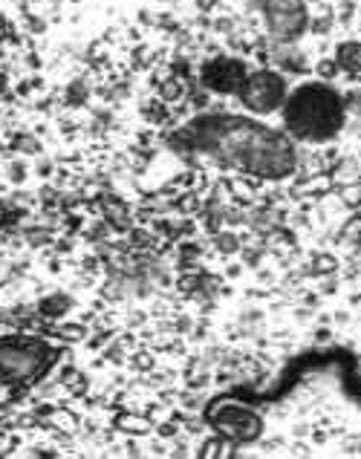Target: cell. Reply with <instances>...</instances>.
<instances>
[{
    "instance_id": "obj_1",
    "label": "cell",
    "mask_w": 361,
    "mask_h": 459,
    "mask_svg": "<svg viewBox=\"0 0 361 459\" xmlns=\"http://www.w3.org/2000/svg\"><path fill=\"white\" fill-rule=\"evenodd\" d=\"M176 145L223 168L266 179L292 174L298 162L289 134L257 122L252 116H200L179 130Z\"/></svg>"
},
{
    "instance_id": "obj_2",
    "label": "cell",
    "mask_w": 361,
    "mask_h": 459,
    "mask_svg": "<svg viewBox=\"0 0 361 459\" xmlns=\"http://www.w3.org/2000/svg\"><path fill=\"white\" fill-rule=\"evenodd\" d=\"M283 125L289 139L327 142L344 127V101L330 84L309 82L295 87L283 101Z\"/></svg>"
},
{
    "instance_id": "obj_3",
    "label": "cell",
    "mask_w": 361,
    "mask_h": 459,
    "mask_svg": "<svg viewBox=\"0 0 361 459\" xmlns=\"http://www.w3.org/2000/svg\"><path fill=\"white\" fill-rule=\"evenodd\" d=\"M237 99L243 101V108H246L249 113H257V116L275 113L283 108V101H287V82H283V78L272 70L249 73L246 84L240 87Z\"/></svg>"
},
{
    "instance_id": "obj_4",
    "label": "cell",
    "mask_w": 361,
    "mask_h": 459,
    "mask_svg": "<svg viewBox=\"0 0 361 459\" xmlns=\"http://www.w3.org/2000/svg\"><path fill=\"white\" fill-rule=\"evenodd\" d=\"M261 12L266 30L278 41H295L306 30V6L304 0H249Z\"/></svg>"
},
{
    "instance_id": "obj_5",
    "label": "cell",
    "mask_w": 361,
    "mask_h": 459,
    "mask_svg": "<svg viewBox=\"0 0 361 459\" xmlns=\"http://www.w3.org/2000/svg\"><path fill=\"white\" fill-rule=\"evenodd\" d=\"M249 70L243 67L237 58H214L211 64H205L202 70V82L209 90L220 96H237L240 87L246 84Z\"/></svg>"
},
{
    "instance_id": "obj_6",
    "label": "cell",
    "mask_w": 361,
    "mask_h": 459,
    "mask_svg": "<svg viewBox=\"0 0 361 459\" xmlns=\"http://www.w3.org/2000/svg\"><path fill=\"white\" fill-rule=\"evenodd\" d=\"M339 64L347 73H361V44L347 41L339 47Z\"/></svg>"
}]
</instances>
